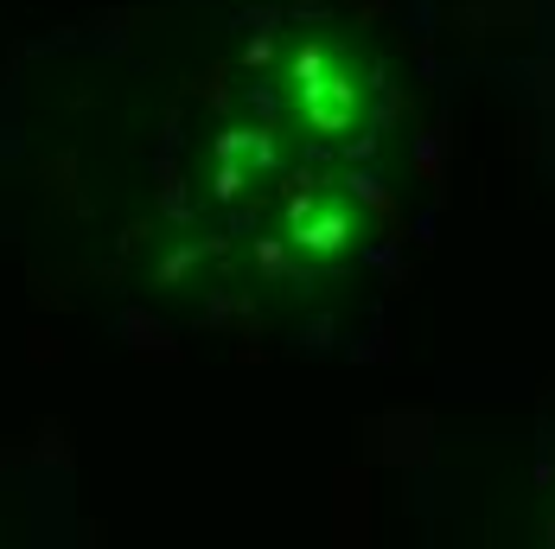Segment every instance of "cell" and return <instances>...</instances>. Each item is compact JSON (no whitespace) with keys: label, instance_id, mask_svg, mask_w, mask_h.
Segmentation results:
<instances>
[{"label":"cell","instance_id":"6da1fadb","mask_svg":"<svg viewBox=\"0 0 555 549\" xmlns=\"http://www.w3.org/2000/svg\"><path fill=\"white\" fill-rule=\"evenodd\" d=\"M294 84H300V115H307L313 135H351L364 122L371 77L333 39H320V46H307V52L294 58Z\"/></svg>","mask_w":555,"mask_h":549},{"label":"cell","instance_id":"7a4b0ae2","mask_svg":"<svg viewBox=\"0 0 555 549\" xmlns=\"http://www.w3.org/2000/svg\"><path fill=\"white\" fill-rule=\"evenodd\" d=\"M351 230H358L351 212H345L338 199H320V224L300 218V224H294V243H300V250H313V256H338V250L351 243Z\"/></svg>","mask_w":555,"mask_h":549}]
</instances>
